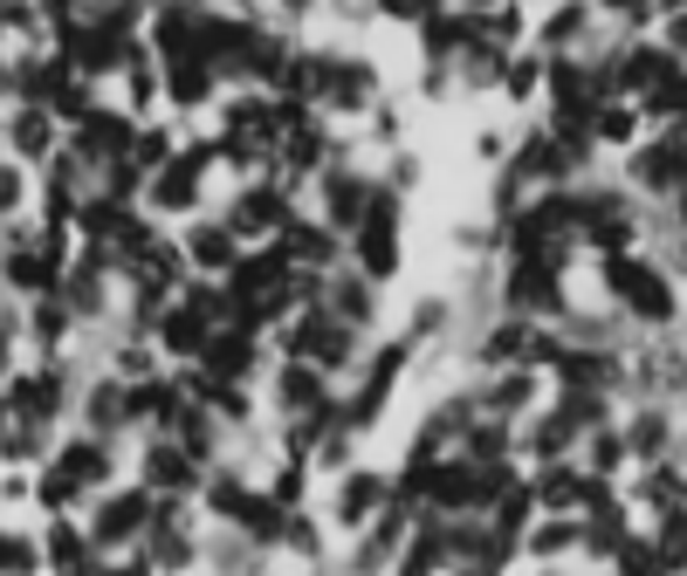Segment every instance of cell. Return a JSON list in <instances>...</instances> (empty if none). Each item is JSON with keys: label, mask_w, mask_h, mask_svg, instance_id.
Instances as JSON below:
<instances>
[{"label": "cell", "mask_w": 687, "mask_h": 576, "mask_svg": "<svg viewBox=\"0 0 687 576\" xmlns=\"http://www.w3.org/2000/svg\"><path fill=\"white\" fill-rule=\"evenodd\" d=\"M344 254H351V268H358L371 288L399 281V268H405V199L378 186L371 214H365V227H358V233L344 241Z\"/></svg>", "instance_id": "obj_1"}, {"label": "cell", "mask_w": 687, "mask_h": 576, "mask_svg": "<svg viewBox=\"0 0 687 576\" xmlns=\"http://www.w3.org/2000/svg\"><path fill=\"white\" fill-rule=\"evenodd\" d=\"M386 103V76H378L371 56L358 48H323V96H317V117L337 124V117H371Z\"/></svg>", "instance_id": "obj_2"}, {"label": "cell", "mask_w": 687, "mask_h": 576, "mask_svg": "<svg viewBox=\"0 0 687 576\" xmlns=\"http://www.w3.org/2000/svg\"><path fill=\"white\" fill-rule=\"evenodd\" d=\"M227 233H234L241 247H268L275 233H283L296 220V193L283 186V178H254V186H241L234 199H227Z\"/></svg>", "instance_id": "obj_3"}, {"label": "cell", "mask_w": 687, "mask_h": 576, "mask_svg": "<svg viewBox=\"0 0 687 576\" xmlns=\"http://www.w3.org/2000/svg\"><path fill=\"white\" fill-rule=\"evenodd\" d=\"M371 199H378V172H365L358 159H337V165L317 178V220L337 233V241H351V233L365 227Z\"/></svg>", "instance_id": "obj_4"}, {"label": "cell", "mask_w": 687, "mask_h": 576, "mask_svg": "<svg viewBox=\"0 0 687 576\" xmlns=\"http://www.w3.org/2000/svg\"><path fill=\"white\" fill-rule=\"evenodd\" d=\"M502 309L508 316H557L564 309V247H550L537 261H508L502 275Z\"/></svg>", "instance_id": "obj_5"}, {"label": "cell", "mask_w": 687, "mask_h": 576, "mask_svg": "<svg viewBox=\"0 0 687 576\" xmlns=\"http://www.w3.org/2000/svg\"><path fill=\"white\" fill-rule=\"evenodd\" d=\"M605 268V288L632 309L640 323H667L674 316V281L653 268V261H640V254H612V261H598Z\"/></svg>", "instance_id": "obj_6"}, {"label": "cell", "mask_w": 687, "mask_h": 576, "mask_svg": "<svg viewBox=\"0 0 687 576\" xmlns=\"http://www.w3.org/2000/svg\"><path fill=\"white\" fill-rule=\"evenodd\" d=\"M392 502V474H378V466H344L337 481H330V529H344V535H365L378 515H386Z\"/></svg>", "instance_id": "obj_7"}, {"label": "cell", "mask_w": 687, "mask_h": 576, "mask_svg": "<svg viewBox=\"0 0 687 576\" xmlns=\"http://www.w3.org/2000/svg\"><path fill=\"white\" fill-rule=\"evenodd\" d=\"M268 399H275V412H283V426H302V418H323L330 405H337V384H330L317 364H275Z\"/></svg>", "instance_id": "obj_8"}, {"label": "cell", "mask_w": 687, "mask_h": 576, "mask_svg": "<svg viewBox=\"0 0 687 576\" xmlns=\"http://www.w3.org/2000/svg\"><path fill=\"white\" fill-rule=\"evenodd\" d=\"M151 487H124V494H104L96 502V515H90V542L96 549H124V542H145V529H151Z\"/></svg>", "instance_id": "obj_9"}, {"label": "cell", "mask_w": 687, "mask_h": 576, "mask_svg": "<svg viewBox=\"0 0 687 576\" xmlns=\"http://www.w3.org/2000/svg\"><path fill=\"white\" fill-rule=\"evenodd\" d=\"M138 487H151V502H186V494L207 487V466L186 460L172 439H151V447H145V466H138Z\"/></svg>", "instance_id": "obj_10"}, {"label": "cell", "mask_w": 687, "mask_h": 576, "mask_svg": "<svg viewBox=\"0 0 687 576\" xmlns=\"http://www.w3.org/2000/svg\"><path fill=\"white\" fill-rule=\"evenodd\" d=\"M275 247L289 254L296 275H337V261H344V241H337V233H330L317 214H296L283 233H275Z\"/></svg>", "instance_id": "obj_11"}, {"label": "cell", "mask_w": 687, "mask_h": 576, "mask_svg": "<svg viewBox=\"0 0 687 576\" xmlns=\"http://www.w3.org/2000/svg\"><path fill=\"white\" fill-rule=\"evenodd\" d=\"M138 556L151 563V569H193L199 563V542H193V529H186V502H159L151 508V529H145V549Z\"/></svg>", "instance_id": "obj_12"}, {"label": "cell", "mask_w": 687, "mask_h": 576, "mask_svg": "<svg viewBox=\"0 0 687 576\" xmlns=\"http://www.w3.org/2000/svg\"><path fill=\"white\" fill-rule=\"evenodd\" d=\"M131 145H138V124L124 111H104V103H96V111L76 124V138H69V151L83 165H117V159H131Z\"/></svg>", "instance_id": "obj_13"}, {"label": "cell", "mask_w": 687, "mask_h": 576, "mask_svg": "<svg viewBox=\"0 0 687 576\" xmlns=\"http://www.w3.org/2000/svg\"><path fill=\"white\" fill-rule=\"evenodd\" d=\"M323 316L344 323L351 336H371L378 330V288L358 268H337V275H330V296H323Z\"/></svg>", "instance_id": "obj_14"}, {"label": "cell", "mask_w": 687, "mask_h": 576, "mask_svg": "<svg viewBox=\"0 0 687 576\" xmlns=\"http://www.w3.org/2000/svg\"><path fill=\"white\" fill-rule=\"evenodd\" d=\"M180 254H186L193 275H220V281H227V268L241 261V241H234V233H227V220L214 214V220H186Z\"/></svg>", "instance_id": "obj_15"}, {"label": "cell", "mask_w": 687, "mask_h": 576, "mask_svg": "<svg viewBox=\"0 0 687 576\" xmlns=\"http://www.w3.org/2000/svg\"><path fill=\"white\" fill-rule=\"evenodd\" d=\"M193 371L214 378V384H248L254 371H262V344L241 336V330H214V344H207V357H199Z\"/></svg>", "instance_id": "obj_16"}, {"label": "cell", "mask_w": 687, "mask_h": 576, "mask_svg": "<svg viewBox=\"0 0 687 576\" xmlns=\"http://www.w3.org/2000/svg\"><path fill=\"white\" fill-rule=\"evenodd\" d=\"M550 371H557V384H564V391H612L619 384V357L612 350H592V344H564Z\"/></svg>", "instance_id": "obj_17"}, {"label": "cell", "mask_w": 687, "mask_h": 576, "mask_svg": "<svg viewBox=\"0 0 687 576\" xmlns=\"http://www.w3.org/2000/svg\"><path fill=\"white\" fill-rule=\"evenodd\" d=\"M151 344H159L165 357H180V364H199V357H207V344H214V323L193 316L186 302H172L165 316H159V330H151Z\"/></svg>", "instance_id": "obj_18"}, {"label": "cell", "mask_w": 687, "mask_h": 576, "mask_svg": "<svg viewBox=\"0 0 687 576\" xmlns=\"http://www.w3.org/2000/svg\"><path fill=\"white\" fill-rule=\"evenodd\" d=\"M529 494H537V508H550V515H584L592 474H584V466H571V460H550V466H537Z\"/></svg>", "instance_id": "obj_19"}, {"label": "cell", "mask_w": 687, "mask_h": 576, "mask_svg": "<svg viewBox=\"0 0 687 576\" xmlns=\"http://www.w3.org/2000/svg\"><path fill=\"white\" fill-rule=\"evenodd\" d=\"M632 178H640L646 193H680V186H687V130H674V138L646 145L640 159H632Z\"/></svg>", "instance_id": "obj_20"}, {"label": "cell", "mask_w": 687, "mask_h": 576, "mask_svg": "<svg viewBox=\"0 0 687 576\" xmlns=\"http://www.w3.org/2000/svg\"><path fill=\"white\" fill-rule=\"evenodd\" d=\"M529 399H537V371H489L474 384V405H481V418H516V412H529Z\"/></svg>", "instance_id": "obj_21"}, {"label": "cell", "mask_w": 687, "mask_h": 576, "mask_svg": "<svg viewBox=\"0 0 687 576\" xmlns=\"http://www.w3.org/2000/svg\"><path fill=\"white\" fill-rule=\"evenodd\" d=\"M42 563L56 569V576H104L90 529H76V521H56V529H48V542H42Z\"/></svg>", "instance_id": "obj_22"}, {"label": "cell", "mask_w": 687, "mask_h": 576, "mask_svg": "<svg viewBox=\"0 0 687 576\" xmlns=\"http://www.w3.org/2000/svg\"><path fill=\"white\" fill-rule=\"evenodd\" d=\"M254 494H262V487H254V481L241 474V466H214V474H207V487H199V502H207V515H214V521L241 529V515L254 508Z\"/></svg>", "instance_id": "obj_23"}, {"label": "cell", "mask_w": 687, "mask_h": 576, "mask_svg": "<svg viewBox=\"0 0 687 576\" xmlns=\"http://www.w3.org/2000/svg\"><path fill=\"white\" fill-rule=\"evenodd\" d=\"M0 275H8V288H21V296H56L62 288V268L48 261L42 247H8V261H0Z\"/></svg>", "instance_id": "obj_24"}, {"label": "cell", "mask_w": 687, "mask_h": 576, "mask_svg": "<svg viewBox=\"0 0 687 576\" xmlns=\"http://www.w3.org/2000/svg\"><path fill=\"white\" fill-rule=\"evenodd\" d=\"M220 96V69L214 62H172L165 69V103L172 111H207Z\"/></svg>", "instance_id": "obj_25"}, {"label": "cell", "mask_w": 687, "mask_h": 576, "mask_svg": "<svg viewBox=\"0 0 687 576\" xmlns=\"http://www.w3.org/2000/svg\"><path fill=\"white\" fill-rule=\"evenodd\" d=\"M56 466H62V474H69L76 487H83V494H90V487H104V481H111V439H90V433H76L69 447L56 453Z\"/></svg>", "instance_id": "obj_26"}, {"label": "cell", "mask_w": 687, "mask_h": 576, "mask_svg": "<svg viewBox=\"0 0 687 576\" xmlns=\"http://www.w3.org/2000/svg\"><path fill=\"white\" fill-rule=\"evenodd\" d=\"M461 460H474V466H508V460H516V426H502V418H474L468 439H461Z\"/></svg>", "instance_id": "obj_27"}, {"label": "cell", "mask_w": 687, "mask_h": 576, "mask_svg": "<svg viewBox=\"0 0 687 576\" xmlns=\"http://www.w3.org/2000/svg\"><path fill=\"white\" fill-rule=\"evenodd\" d=\"M577 439H584V433H577V426H571V418H564V412H557V405H550V412L537 418V426H529V433H523V453H537V460L550 466V460H564V453L577 447Z\"/></svg>", "instance_id": "obj_28"}, {"label": "cell", "mask_w": 687, "mask_h": 576, "mask_svg": "<svg viewBox=\"0 0 687 576\" xmlns=\"http://www.w3.org/2000/svg\"><path fill=\"white\" fill-rule=\"evenodd\" d=\"M584 542V521L577 515H543L537 521V529H529L523 535V549H529V556H543V563H557V556H571V549Z\"/></svg>", "instance_id": "obj_29"}, {"label": "cell", "mask_w": 687, "mask_h": 576, "mask_svg": "<svg viewBox=\"0 0 687 576\" xmlns=\"http://www.w3.org/2000/svg\"><path fill=\"white\" fill-rule=\"evenodd\" d=\"M283 549H289V556H296L302 569H330V535H323V521H317L310 508H296V515H289Z\"/></svg>", "instance_id": "obj_30"}, {"label": "cell", "mask_w": 687, "mask_h": 576, "mask_svg": "<svg viewBox=\"0 0 687 576\" xmlns=\"http://www.w3.org/2000/svg\"><path fill=\"white\" fill-rule=\"evenodd\" d=\"M529 515H537V494H529V481H508L502 502L489 508V529L508 535V542H523V535H529Z\"/></svg>", "instance_id": "obj_31"}, {"label": "cell", "mask_w": 687, "mask_h": 576, "mask_svg": "<svg viewBox=\"0 0 687 576\" xmlns=\"http://www.w3.org/2000/svg\"><path fill=\"white\" fill-rule=\"evenodd\" d=\"M8 138H14L21 159H56V117H48V111H14Z\"/></svg>", "instance_id": "obj_32"}, {"label": "cell", "mask_w": 687, "mask_h": 576, "mask_svg": "<svg viewBox=\"0 0 687 576\" xmlns=\"http://www.w3.org/2000/svg\"><path fill=\"white\" fill-rule=\"evenodd\" d=\"M172 159H180V138H172L165 124H151V130H138V145H131V165L145 172V178H159Z\"/></svg>", "instance_id": "obj_33"}, {"label": "cell", "mask_w": 687, "mask_h": 576, "mask_svg": "<svg viewBox=\"0 0 687 576\" xmlns=\"http://www.w3.org/2000/svg\"><path fill=\"white\" fill-rule=\"evenodd\" d=\"M199 563H214V576H262V549H248L241 535H227L214 549H199Z\"/></svg>", "instance_id": "obj_34"}, {"label": "cell", "mask_w": 687, "mask_h": 576, "mask_svg": "<svg viewBox=\"0 0 687 576\" xmlns=\"http://www.w3.org/2000/svg\"><path fill=\"white\" fill-rule=\"evenodd\" d=\"M447 323H454V302L447 296H420L413 302V323H405V344H434V336H447Z\"/></svg>", "instance_id": "obj_35"}, {"label": "cell", "mask_w": 687, "mask_h": 576, "mask_svg": "<svg viewBox=\"0 0 687 576\" xmlns=\"http://www.w3.org/2000/svg\"><path fill=\"white\" fill-rule=\"evenodd\" d=\"M626 453H640V460H667V412H640V418H632V426H626Z\"/></svg>", "instance_id": "obj_36"}, {"label": "cell", "mask_w": 687, "mask_h": 576, "mask_svg": "<svg viewBox=\"0 0 687 576\" xmlns=\"http://www.w3.org/2000/svg\"><path fill=\"white\" fill-rule=\"evenodd\" d=\"M262 494H268L275 508H289V515H296V508H310V466L283 460V466H275V474H268V487H262Z\"/></svg>", "instance_id": "obj_37"}, {"label": "cell", "mask_w": 687, "mask_h": 576, "mask_svg": "<svg viewBox=\"0 0 687 576\" xmlns=\"http://www.w3.org/2000/svg\"><path fill=\"white\" fill-rule=\"evenodd\" d=\"M351 453H358V439H351V433H344V418H337V426H330V433L317 439V453H310V474H330V481H337L344 466H358Z\"/></svg>", "instance_id": "obj_38"}, {"label": "cell", "mask_w": 687, "mask_h": 576, "mask_svg": "<svg viewBox=\"0 0 687 576\" xmlns=\"http://www.w3.org/2000/svg\"><path fill=\"white\" fill-rule=\"evenodd\" d=\"M653 556H660V569H687V508H667L660 515V535H653Z\"/></svg>", "instance_id": "obj_39"}, {"label": "cell", "mask_w": 687, "mask_h": 576, "mask_svg": "<svg viewBox=\"0 0 687 576\" xmlns=\"http://www.w3.org/2000/svg\"><path fill=\"white\" fill-rule=\"evenodd\" d=\"M626 460H632V453H626V433H619V426H605V433H592V453H584V474H592V481H612Z\"/></svg>", "instance_id": "obj_40"}, {"label": "cell", "mask_w": 687, "mask_h": 576, "mask_svg": "<svg viewBox=\"0 0 687 576\" xmlns=\"http://www.w3.org/2000/svg\"><path fill=\"white\" fill-rule=\"evenodd\" d=\"M632 130H640V117H632L626 103H598V117H592V145H632Z\"/></svg>", "instance_id": "obj_41"}, {"label": "cell", "mask_w": 687, "mask_h": 576, "mask_svg": "<svg viewBox=\"0 0 687 576\" xmlns=\"http://www.w3.org/2000/svg\"><path fill=\"white\" fill-rule=\"evenodd\" d=\"M378 186L405 199V193L420 186V151H386V165H378Z\"/></svg>", "instance_id": "obj_42"}, {"label": "cell", "mask_w": 687, "mask_h": 576, "mask_svg": "<svg viewBox=\"0 0 687 576\" xmlns=\"http://www.w3.org/2000/svg\"><path fill=\"white\" fill-rule=\"evenodd\" d=\"M543 69H550V62H537V56H508V69H502V90L516 96V103H523V96H537V90H543Z\"/></svg>", "instance_id": "obj_43"}, {"label": "cell", "mask_w": 687, "mask_h": 576, "mask_svg": "<svg viewBox=\"0 0 687 576\" xmlns=\"http://www.w3.org/2000/svg\"><path fill=\"white\" fill-rule=\"evenodd\" d=\"M35 494H42V508H56V521H62L76 502H83V487H76V481L62 474V466H48V474L35 481Z\"/></svg>", "instance_id": "obj_44"}, {"label": "cell", "mask_w": 687, "mask_h": 576, "mask_svg": "<svg viewBox=\"0 0 687 576\" xmlns=\"http://www.w3.org/2000/svg\"><path fill=\"white\" fill-rule=\"evenodd\" d=\"M42 569V549L28 535H0V576H35Z\"/></svg>", "instance_id": "obj_45"}, {"label": "cell", "mask_w": 687, "mask_h": 576, "mask_svg": "<svg viewBox=\"0 0 687 576\" xmlns=\"http://www.w3.org/2000/svg\"><path fill=\"white\" fill-rule=\"evenodd\" d=\"M612 563H619V576H667V569H660V556H653V542H640V535H626Z\"/></svg>", "instance_id": "obj_46"}, {"label": "cell", "mask_w": 687, "mask_h": 576, "mask_svg": "<svg viewBox=\"0 0 687 576\" xmlns=\"http://www.w3.org/2000/svg\"><path fill=\"white\" fill-rule=\"evenodd\" d=\"M584 21H592V14H584V8H564V14H543V42H550V56H564V42H571V35H584Z\"/></svg>", "instance_id": "obj_47"}, {"label": "cell", "mask_w": 687, "mask_h": 576, "mask_svg": "<svg viewBox=\"0 0 687 576\" xmlns=\"http://www.w3.org/2000/svg\"><path fill=\"white\" fill-rule=\"evenodd\" d=\"M399 130H405L399 111H392V103H378V111H371V145L378 151H399Z\"/></svg>", "instance_id": "obj_48"}, {"label": "cell", "mask_w": 687, "mask_h": 576, "mask_svg": "<svg viewBox=\"0 0 687 576\" xmlns=\"http://www.w3.org/2000/svg\"><path fill=\"white\" fill-rule=\"evenodd\" d=\"M8 206H21V172L0 165V214H8Z\"/></svg>", "instance_id": "obj_49"}, {"label": "cell", "mask_w": 687, "mask_h": 576, "mask_svg": "<svg viewBox=\"0 0 687 576\" xmlns=\"http://www.w3.org/2000/svg\"><path fill=\"white\" fill-rule=\"evenodd\" d=\"M104 576H159V569H151L145 556H131V563H117V569H104Z\"/></svg>", "instance_id": "obj_50"}, {"label": "cell", "mask_w": 687, "mask_h": 576, "mask_svg": "<svg viewBox=\"0 0 687 576\" xmlns=\"http://www.w3.org/2000/svg\"><path fill=\"white\" fill-rule=\"evenodd\" d=\"M454 576H495V569H454Z\"/></svg>", "instance_id": "obj_51"}, {"label": "cell", "mask_w": 687, "mask_h": 576, "mask_svg": "<svg viewBox=\"0 0 687 576\" xmlns=\"http://www.w3.org/2000/svg\"><path fill=\"white\" fill-rule=\"evenodd\" d=\"M0 371H8V336H0Z\"/></svg>", "instance_id": "obj_52"}, {"label": "cell", "mask_w": 687, "mask_h": 576, "mask_svg": "<svg viewBox=\"0 0 687 576\" xmlns=\"http://www.w3.org/2000/svg\"><path fill=\"white\" fill-rule=\"evenodd\" d=\"M680 227H687V186H680Z\"/></svg>", "instance_id": "obj_53"}, {"label": "cell", "mask_w": 687, "mask_h": 576, "mask_svg": "<svg viewBox=\"0 0 687 576\" xmlns=\"http://www.w3.org/2000/svg\"><path fill=\"white\" fill-rule=\"evenodd\" d=\"M680 508H687V474H680Z\"/></svg>", "instance_id": "obj_54"}, {"label": "cell", "mask_w": 687, "mask_h": 576, "mask_svg": "<svg viewBox=\"0 0 687 576\" xmlns=\"http://www.w3.org/2000/svg\"><path fill=\"white\" fill-rule=\"evenodd\" d=\"M680 384H687V364H680Z\"/></svg>", "instance_id": "obj_55"}]
</instances>
